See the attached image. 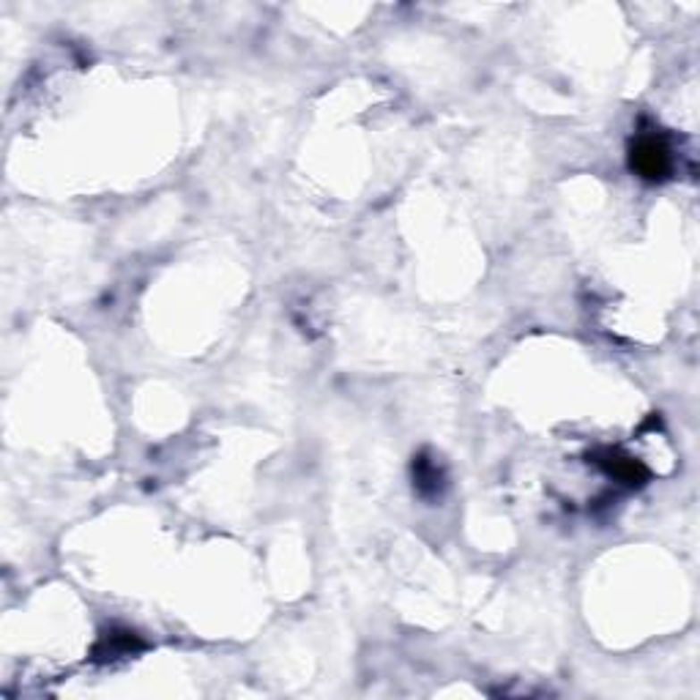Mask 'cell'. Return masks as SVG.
<instances>
[{
	"label": "cell",
	"mask_w": 700,
	"mask_h": 700,
	"mask_svg": "<svg viewBox=\"0 0 700 700\" xmlns=\"http://www.w3.org/2000/svg\"><path fill=\"white\" fill-rule=\"evenodd\" d=\"M629 164L645 181H662L670 173V151L660 137H640L632 146Z\"/></svg>",
	"instance_id": "cell-1"
},
{
	"label": "cell",
	"mask_w": 700,
	"mask_h": 700,
	"mask_svg": "<svg viewBox=\"0 0 700 700\" xmlns=\"http://www.w3.org/2000/svg\"><path fill=\"white\" fill-rule=\"evenodd\" d=\"M608 468H611V474H616L621 482H629V485L635 479H643V468L629 457H613V462L608 465Z\"/></svg>",
	"instance_id": "cell-2"
}]
</instances>
